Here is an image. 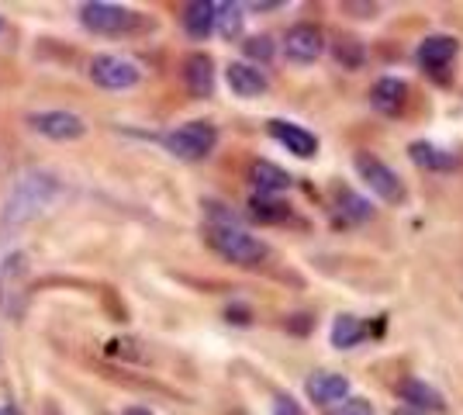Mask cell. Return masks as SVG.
<instances>
[{"instance_id":"cell-1","label":"cell","mask_w":463,"mask_h":415,"mask_svg":"<svg viewBox=\"0 0 463 415\" xmlns=\"http://www.w3.org/2000/svg\"><path fill=\"white\" fill-rule=\"evenodd\" d=\"M62 194V180L49 170H28L21 174L7 198H4V208H0V232L14 236L24 225H32L35 218H42Z\"/></svg>"},{"instance_id":"cell-2","label":"cell","mask_w":463,"mask_h":415,"mask_svg":"<svg viewBox=\"0 0 463 415\" xmlns=\"http://www.w3.org/2000/svg\"><path fill=\"white\" fill-rule=\"evenodd\" d=\"M204 239H208V246L218 257L235 263V267H260L263 259L270 257V246L263 239L246 232V229H239V225H232V222L208 225Z\"/></svg>"},{"instance_id":"cell-3","label":"cell","mask_w":463,"mask_h":415,"mask_svg":"<svg viewBox=\"0 0 463 415\" xmlns=\"http://www.w3.org/2000/svg\"><path fill=\"white\" fill-rule=\"evenodd\" d=\"M163 146L166 153H174L176 159H187V163H197V159L212 156L214 146H218V132H214L212 121H187L174 132L163 136Z\"/></svg>"},{"instance_id":"cell-4","label":"cell","mask_w":463,"mask_h":415,"mask_svg":"<svg viewBox=\"0 0 463 415\" xmlns=\"http://www.w3.org/2000/svg\"><path fill=\"white\" fill-rule=\"evenodd\" d=\"M353 166H356L360 180L370 187V194H377L384 204H402V201L408 198L402 177H398V174L387 166L384 159L370 156V153H356V156H353Z\"/></svg>"},{"instance_id":"cell-5","label":"cell","mask_w":463,"mask_h":415,"mask_svg":"<svg viewBox=\"0 0 463 415\" xmlns=\"http://www.w3.org/2000/svg\"><path fill=\"white\" fill-rule=\"evenodd\" d=\"M24 288H28V253H7L0 263V312L11 318L21 316V301H24Z\"/></svg>"},{"instance_id":"cell-6","label":"cell","mask_w":463,"mask_h":415,"mask_svg":"<svg viewBox=\"0 0 463 415\" xmlns=\"http://www.w3.org/2000/svg\"><path fill=\"white\" fill-rule=\"evenodd\" d=\"M90 80H94L100 90H128L142 80V70L138 62L125 60V56H115V52H100L90 60Z\"/></svg>"},{"instance_id":"cell-7","label":"cell","mask_w":463,"mask_h":415,"mask_svg":"<svg viewBox=\"0 0 463 415\" xmlns=\"http://www.w3.org/2000/svg\"><path fill=\"white\" fill-rule=\"evenodd\" d=\"M24 125L35 132V136L49 138V142H73V138H83L87 136V121L73 115V111H32Z\"/></svg>"},{"instance_id":"cell-8","label":"cell","mask_w":463,"mask_h":415,"mask_svg":"<svg viewBox=\"0 0 463 415\" xmlns=\"http://www.w3.org/2000/svg\"><path fill=\"white\" fill-rule=\"evenodd\" d=\"M80 21L83 28H90L97 35H121L136 24V14L121 4H108V0H90L80 7Z\"/></svg>"},{"instance_id":"cell-9","label":"cell","mask_w":463,"mask_h":415,"mask_svg":"<svg viewBox=\"0 0 463 415\" xmlns=\"http://www.w3.org/2000/svg\"><path fill=\"white\" fill-rule=\"evenodd\" d=\"M322 52H326V35H322L318 24L298 21L294 28H288V35H284V56H288V62L308 66V62H315Z\"/></svg>"},{"instance_id":"cell-10","label":"cell","mask_w":463,"mask_h":415,"mask_svg":"<svg viewBox=\"0 0 463 415\" xmlns=\"http://www.w3.org/2000/svg\"><path fill=\"white\" fill-rule=\"evenodd\" d=\"M267 132H270V138L277 142V146H284V149H288L290 156L311 159L315 153H318V138H315V132H308L305 125L273 118L270 125H267Z\"/></svg>"},{"instance_id":"cell-11","label":"cell","mask_w":463,"mask_h":415,"mask_svg":"<svg viewBox=\"0 0 463 415\" xmlns=\"http://www.w3.org/2000/svg\"><path fill=\"white\" fill-rule=\"evenodd\" d=\"M225 80H229V90L235 98H263L267 90H270V80L267 73L260 70V66H252V62H229L225 66Z\"/></svg>"},{"instance_id":"cell-12","label":"cell","mask_w":463,"mask_h":415,"mask_svg":"<svg viewBox=\"0 0 463 415\" xmlns=\"http://www.w3.org/2000/svg\"><path fill=\"white\" fill-rule=\"evenodd\" d=\"M305 395L315 401V405H339L349 398V377L335 374V371H315V374L305 381Z\"/></svg>"},{"instance_id":"cell-13","label":"cell","mask_w":463,"mask_h":415,"mask_svg":"<svg viewBox=\"0 0 463 415\" xmlns=\"http://www.w3.org/2000/svg\"><path fill=\"white\" fill-rule=\"evenodd\" d=\"M457 52H460V42L453 39V35H425L419 42V49H415V60H419L422 70L439 73V70H446L449 62L457 60Z\"/></svg>"},{"instance_id":"cell-14","label":"cell","mask_w":463,"mask_h":415,"mask_svg":"<svg viewBox=\"0 0 463 415\" xmlns=\"http://www.w3.org/2000/svg\"><path fill=\"white\" fill-rule=\"evenodd\" d=\"M398 398L405 401V409L411 412H443L446 401L443 395L432 388V384H425L422 377H405L402 384H398Z\"/></svg>"},{"instance_id":"cell-15","label":"cell","mask_w":463,"mask_h":415,"mask_svg":"<svg viewBox=\"0 0 463 415\" xmlns=\"http://www.w3.org/2000/svg\"><path fill=\"white\" fill-rule=\"evenodd\" d=\"M250 184L256 187V194L277 198V194L290 191L294 177H290L288 170H280L277 163H270V159H252L250 163Z\"/></svg>"},{"instance_id":"cell-16","label":"cell","mask_w":463,"mask_h":415,"mask_svg":"<svg viewBox=\"0 0 463 415\" xmlns=\"http://www.w3.org/2000/svg\"><path fill=\"white\" fill-rule=\"evenodd\" d=\"M408 159H411L419 170H429V174H449V170H457V163H460L457 153H449V149L436 146V142H425V138L408 146Z\"/></svg>"},{"instance_id":"cell-17","label":"cell","mask_w":463,"mask_h":415,"mask_svg":"<svg viewBox=\"0 0 463 415\" xmlns=\"http://www.w3.org/2000/svg\"><path fill=\"white\" fill-rule=\"evenodd\" d=\"M370 104H373V111H381V115H387V118L402 115L408 104V83L398 77L377 80L373 90H370Z\"/></svg>"},{"instance_id":"cell-18","label":"cell","mask_w":463,"mask_h":415,"mask_svg":"<svg viewBox=\"0 0 463 415\" xmlns=\"http://www.w3.org/2000/svg\"><path fill=\"white\" fill-rule=\"evenodd\" d=\"M184 83L194 98H212L214 94V60L208 52H191L184 60Z\"/></svg>"},{"instance_id":"cell-19","label":"cell","mask_w":463,"mask_h":415,"mask_svg":"<svg viewBox=\"0 0 463 415\" xmlns=\"http://www.w3.org/2000/svg\"><path fill=\"white\" fill-rule=\"evenodd\" d=\"M184 32L191 39L204 42L214 32V4L212 0H194L184 7Z\"/></svg>"},{"instance_id":"cell-20","label":"cell","mask_w":463,"mask_h":415,"mask_svg":"<svg viewBox=\"0 0 463 415\" xmlns=\"http://www.w3.org/2000/svg\"><path fill=\"white\" fill-rule=\"evenodd\" d=\"M328 339H332L335 350H353V346H360V343L367 339V325H364L356 316L343 312V316H335V322H332Z\"/></svg>"},{"instance_id":"cell-21","label":"cell","mask_w":463,"mask_h":415,"mask_svg":"<svg viewBox=\"0 0 463 415\" xmlns=\"http://www.w3.org/2000/svg\"><path fill=\"white\" fill-rule=\"evenodd\" d=\"M250 215L256 218L260 225H284V222L290 218V204L288 201L267 198V194H252Z\"/></svg>"},{"instance_id":"cell-22","label":"cell","mask_w":463,"mask_h":415,"mask_svg":"<svg viewBox=\"0 0 463 415\" xmlns=\"http://www.w3.org/2000/svg\"><path fill=\"white\" fill-rule=\"evenodd\" d=\"M242 11H246L242 4H214V32H218L222 39L235 42L242 35V21H246Z\"/></svg>"},{"instance_id":"cell-23","label":"cell","mask_w":463,"mask_h":415,"mask_svg":"<svg viewBox=\"0 0 463 415\" xmlns=\"http://www.w3.org/2000/svg\"><path fill=\"white\" fill-rule=\"evenodd\" d=\"M335 212L343 215V222H367L373 215L370 201H364L360 194H353V191H335Z\"/></svg>"},{"instance_id":"cell-24","label":"cell","mask_w":463,"mask_h":415,"mask_svg":"<svg viewBox=\"0 0 463 415\" xmlns=\"http://www.w3.org/2000/svg\"><path fill=\"white\" fill-rule=\"evenodd\" d=\"M335 60L343 62L346 70H360L364 66V45L356 39H339V45H335Z\"/></svg>"},{"instance_id":"cell-25","label":"cell","mask_w":463,"mask_h":415,"mask_svg":"<svg viewBox=\"0 0 463 415\" xmlns=\"http://www.w3.org/2000/svg\"><path fill=\"white\" fill-rule=\"evenodd\" d=\"M242 52H246V60H252V62H270L273 39L270 35H252V39L242 42Z\"/></svg>"},{"instance_id":"cell-26","label":"cell","mask_w":463,"mask_h":415,"mask_svg":"<svg viewBox=\"0 0 463 415\" xmlns=\"http://www.w3.org/2000/svg\"><path fill=\"white\" fill-rule=\"evenodd\" d=\"M326 415H373V405L364 401V398H346V401H339L335 409H328Z\"/></svg>"},{"instance_id":"cell-27","label":"cell","mask_w":463,"mask_h":415,"mask_svg":"<svg viewBox=\"0 0 463 415\" xmlns=\"http://www.w3.org/2000/svg\"><path fill=\"white\" fill-rule=\"evenodd\" d=\"M270 415H305V412H301V405H298L290 395H277V398H273V412Z\"/></svg>"},{"instance_id":"cell-28","label":"cell","mask_w":463,"mask_h":415,"mask_svg":"<svg viewBox=\"0 0 463 415\" xmlns=\"http://www.w3.org/2000/svg\"><path fill=\"white\" fill-rule=\"evenodd\" d=\"M343 11H353L356 18H377V4H356V0H346Z\"/></svg>"},{"instance_id":"cell-29","label":"cell","mask_w":463,"mask_h":415,"mask_svg":"<svg viewBox=\"0 0 463 415\" xmlns=\"http://www.w3.org/2000/svg\"><path fill=\"white\" fill-rule=\"evenodd\" d=\"M284 7V0H252L246 4V11H280Z\"/></svg>"},{"instance_id":"cell-30","label":"cell","mask_w":463,"mask_h":415,"mask_svg":"<svg viewBox=\"0 0 463 415\" xmlns=\"http://www.w3.org/2000/svg\"><path fill=\"white\" fill-rule=\"evenodd\" d=\"M229 322H235V325H250V308H229Z\"/></svg>"},{"instance_id":"cell-31","label":"cell","mask_w":463,"mask_h":415,"mask_svg":"<svg viewBox=\"0 0 463 415\" xmlns=\"http://www.w3.org/2000/svg\"><path fill=\"white\" fill-rule=\"evenodd\" d=\"M121 415H156V412H149V409H142V405H132V409H125Z\"/></svg>"},{"instance_id":"cell-32","label":"cell","mask_w":463,"mask_h":415,"mask_svg":"<svg viewBox=\"0 0 463 415\" xmlns=\"http://www.w3.org/2000/svg\"><path fill=\"white\" fill-rule=\"evenodd\" d=\"M0 415H21V412H18V405L7 401V405H0Z\"/></svg>"},{"instance_id":"cell-33","label":"cell","mask_w":463,"mask_h":415,"mask_svg":"<svg viewBox=\"0 0 463 415\" xmlns=\"http://www.w3.org/2000/svg\"><path fill=\"white\" fill-rule=\"evenodd\" d=\"M391 415H422V412H411V409H394Z\"/></svg>"},{"instance_id":"cell-34","label":"cell","mask_w":463,"mask_h":415,"mask_svg":"<svg viewBox=\"0 0 463 415\" xmlns=\"http://www.w3.org/2000/svg\"><path fill=\"white\" fill-rule=\"evenodd\" d=\"M0 28H4V21H0Z\"/></svg>"}]
</instances>
